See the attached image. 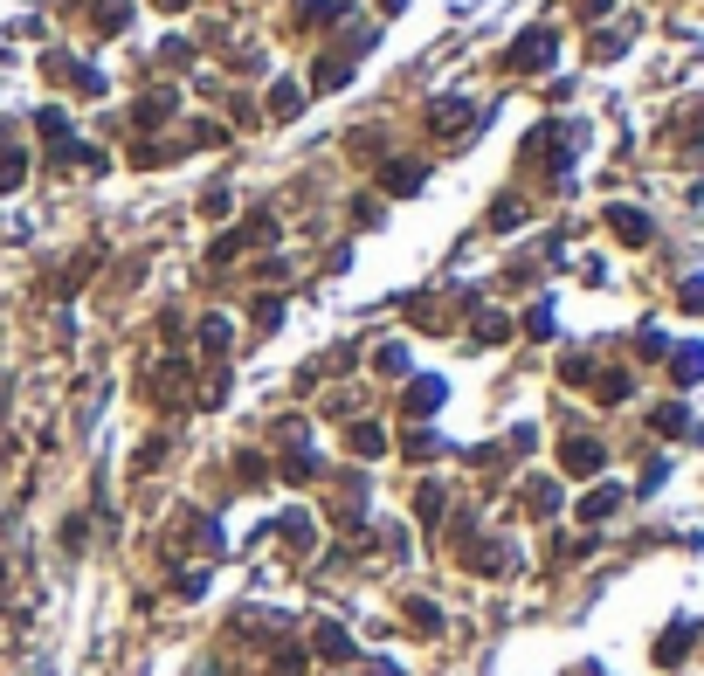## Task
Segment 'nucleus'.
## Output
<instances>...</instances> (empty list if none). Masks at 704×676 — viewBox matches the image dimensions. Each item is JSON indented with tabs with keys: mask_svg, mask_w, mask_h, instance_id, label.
Here are the masks:
<instances>
[{
	"mask_svg": "<svg viewBox=\"0 0 704 676\" xmlns=\"http://www.w3.org/2000/svg\"><path fill=\"white\" fill-rule=\"evenodd\" d=\"M546 55H552V35L539 28V35H525L518 49H511V70H532V62H546Z\"/></svg>",
	"mask_w": 704,
	"mask_h": 676,
	"instance_id": "nucleus-1",
	"label": "nucleus"
},
{
	"mask_svg": "<svg viewBox=\"0 0 704 676\" xmlns=\"http://www.w3.org/2000/svg\"><path fill=\"white\" fill-rule=\"evenodd\" d=\"M311 649H318V655H332V663H345V655H352V635H345V628H332V622H325V628H318V635H311Z\"/></svg>",
	"mask_w": 704,
	"mask_h": 676,
	"instance_id": "nucleus-2",
	"label": "nucleus"
},
{
	"mask_svg": "<svg viewBox=\"0 0 704 676\" xmlns=\"http://www.w3.org/2000/svg\"><path fill=\"white\" fill-rule=\"evenodd\" d=\"M428 408H443V380H415L408 387V415H428Z\"/></svg>",
	"mask_w": 704,
	"mask_h": 676,
	"instance_id": "nucleus-3",
	"label": "nucleus"
},
{
	"mask_svg": "<svg viewBox=\"0 0 704 676\" xmlns=\"http://www.w3.org/2000/svg\"><path fill=\"white\" fill-rule=\"evenodd\" d=\"M345 70H352V55H332V62H318V90H345Z\"/></svg>",
	"mask_w": 704,
	"mask_h": 676,
	"instance_id": "nucleus-4",
	"label": "nucleus"
},
{
	"mask_svg": "<svg viewBox=\"0 0 704 676\" xmlns=\"http://www.w3.org/2000/svg\"><path fill=\"white\" fill-rule=\"evenodd\" d=\"M380 449H387V435H380L373 421H360V428H352V456H380Z\"/></svg>",
	"mask_w": 704,
	"mask_h": 676,
	"instance_id": "nucleus-5",
	"label": "nucleus"
},
{
	"mask_svg": "<svg viewBox=\"0 0 704 676\" xmlns=\"http://www.w3.org/2000/svg\"><path fill=\"white\" fill-rule=\"evenodd\" d=\"M125 14H131V0H97V28H104V35H118Z\"/></svg>",
	"mask_w": 704,
	"mask_h": 676,
	"instance_id": "nucleus-6",
	"label": "nucleus"
},
{
	"mask_svg": "<svg viewBox=\"0 0 704 676\" xmlns=\"http://www.w3.org/2000/svg\"><path fill=\"white\" fill-rule=\"evenodd\" d=\"M594 463H600V449H594V442H567V469H574V476H587Z\"/></svg>",
	"mask_w": 704,
	"mask_h": 676,
	"instance_id": "nucleus-7",
	"label": "nucleus"
},
{
	"mask_svg": "<svg viewBox=\"0 0 704 676\" xmlns=\"http://www.w3.org/2000/svg\"><path fill=\"white\" fill-rule=\"evenodd\" d=\"M277 532H284L290 546H311V518H304V511H290V518L277 524Z\"/></svg>",
	"mask_w": 704,
	"mask_h": 676,
	"instance_id": "nucleus-8",
	"label": "nucleus"
},
{
	"mask_svg": "<svg viewBox=\"0 0 704 676\" xmlns=\"http://www.w3.org/2000/svg\"><path fill=\"white\" fill-rule=\"evenodd\" d=\"M297 104H304V97H297L290 83H284V90H269V118H297Z\"/></svg>",
	"mask_w": 704,
	"mask_h": 676,
	"instance_id": "nucleus-9",
	"label": "nucleus"
},
{
	"mask_svg": "<svg viewBox=\"0 0 704 676\" xmlns=\"http://www.w3.org/2000/svg\"><path fill=\"white\" fill-rule=\"evenodd\" d=\"M387 186H393V194H408V186H421V166H408V159H401V166H387Z\"/></svg>",
	"mask_w": 704,
	"mask_h": 676,
	"instance_id": "nucleus-10",
	"label": "nucleus"
},
{
	"mask_svg": "<svg viewBox=\"0 0 704 676\" xmlns=\"http://www.w3.org/2000/svg\"><path fill=\"white\" fill-rule=\"evenodd\" d=\"M615 235H628V242H642V235H650V221H642V214H628V208H615Z\"/></svg>",
	"mask_w": 704,
	"mask_h": 676,
	"instance_id": "nucleus-11",
	"label": "nucleus"
},
{
	"mask_svg": "<svg viewBox=\"0 0 704 676\" xmlns=\"http://www.w3.org/2000/svg\"><path fill=\"white\" fill-rule=\"evenodd\" d=\"M615 504H622V497H615V491H594V497H587V504H580V518H608Z\"/></svg>",
	"mask_w": 704,
	"mask_h": 676,
	"instance_id": "nucleus-12",
	"label": "nucleus"
},
{
	"mask_svg": "<svg viewBox=\"0 0 704 676\" xmlns=\"http://www.w3.org/2000/svg\"><path fill=\"white\" fill-rule=\"evenodd\" d=\"M415 511H421V518H428V524H435V518H443V491H435V483H428V491L415 497Z\"/></svg>",
	"mask_w": 704,
	"mask_h": 676,
	"instance_id": "nucleus-13",
	"label": "nucleus"
},
{
	"mask_svg": "<svg viewBox=\"0 0 704 676\" xmlns=\"http://www.w3.org/2000/svg\"><path fill=\"white\" fill-rule=\"evenodd\" d=\"M408 622H415V628H443V614H435L428 600H408Z\"/></svg>",
	"mask_w": 704,
	"mask_h": 676,
	"instance_id": "nucleus-14",
	"label": "nucleus"
},
{
	"mask_svg": "<svg viewBox=\"0 0 704 676\" xmlns=\"http://www.w3.org/2000/svg\"><path fill=\"white\" fill-rule=\"evenodd\" d=\"M284 476H290V483H311V476H318V463H311V456H290V463H284Z\"/></svg>",
	"mask_w": 704,
	"mask_h": 676,
	"instance_id": "nucleus-15",
	"label": "nucleus"
},
{
	"mask_svg": "<svg viewBox=\"0 0 704 676\" xmlns=\"http://www.w3.org/2000/svg\"><path fill=\"white\" fill-rule=\"evenodd\" d=\"M269 676H304V655H297V649H284L277 663H269Z\"/></svg>",
	"mask_w": 704,
	"mask_h": 676,
	"instance_id": "nucleus-16",
	"label": "nucleus"
},
{
	"mask_svg": "<svg viewBox=\"0 0 704 676\" xmlns=\"http://www.w3.org/2000/svg\"><path fill=\"white\" fill-rule=\"evenodd\" d=\"M7 186H21V153L0 159V194H7Z\"/></svg>",
	"mask_w": 704,
	"mask_h": 676,
	"instance_id": "nucleus-17",
	"label": "nucleus"
},
{
	"mask_svg": "<svg viewBox=\"0 0 704 676\" xmlns=\"http://www.w3.org/2000/svg\"><path fill=\"white\" fill-rule=\"evenodd\" d=\"M504 332H511V325H504L497 311H484V317H476V338H504Z\"/></svg>",
	"mask_w": 704,
	"mask_h": 676,
	"instance_id": "nucleus-18",
	"label": "nucleus"
},
{
	"mask_svg": "<svg viewBox=\"0 0 704 676\" xmlns=\"http://www.w3.org/2000/svg\"><path fill=\"white\" fill-rule=\"evenodd\" d=\"M159 7H186V0H159Z\"/></svg>",
	"mask_w": 704,
	"mask_h": 676,
	"instance_id": "nucleus-19",
	"label": "nucleus"
}]
</instances>
